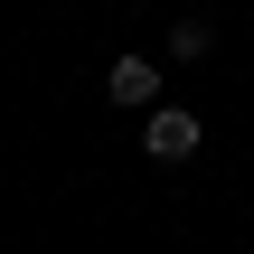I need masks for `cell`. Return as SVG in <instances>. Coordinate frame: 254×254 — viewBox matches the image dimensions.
Wrapping results in <instances>:
<instances>
[{"label": "cell", "mask_w": 254, "mask_h": 254, "mask_svg": "<svg viewBox=\"0 0 254 254\" xmlns=\"http://www.w3.org/2000/svg\"><path fill=\"white\" fill-rule=\"evenodd\" d=\"M198 141H207V132H198V113H179V104H160V113L141 123V151H151V160H189Z\"/></svg>", "instance_id": "1"}, {"label": "cell", "mask_w": 254, "mask_h": 254, "mask_svg": "<svg viewBox=\"0 0 254 254\" xmlns=\"http://www.w3.org/2000/svg\"><path fill=\"white\" fill-rule=\"evenodd\" d=\"M104 85H113V104H160V66H151V57H113Z\"/></svg>", "instance_id": "2"}, {"label": "cell", "mask_w": 254, "mask_h": 254, "mask_svg": "<svg viewBox=\"0 0 254 254\" xmlns=\"http://www.w3.org/2000/svg\"><path fill=\"white\" fill-rule=\"evenodd\" d=\"M207 47H217L207 19H179V28H170V57H207Z\"/></svg>", "instance_id": "3"}]
</instances>
